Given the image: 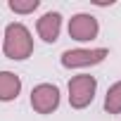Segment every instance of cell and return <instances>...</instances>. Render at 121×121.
<instances>
[{
	"label": "cell",
	"instance_id": "cell-9",
	"mask_svg": "<svg viewBox=\"0 0 121 121\" xmlns=\"http://www.w3.org/2000/svg\"><path fill=\"white\" fill-rule=\"evenodd\" d=\"M36 7H38V0H26V3H22V0H10V10L19 12V14H29Z\"/></svg>",
	"mask_w": 121,
	"mask_h": 121
},
{
	"label": "cell",
	"instance_id": "cell-6",
	"mask_svg": "<svg viewBox=\"0 0 121 121\" xmlns=\"http://www.w3.org/2000/svg\"><path fill=\"white\" fill-rule=\"evenodd\" d=\"M59 29H62V14L59 12H45L36 24V31L45 43H55L59 38Z\"/></svg>",
	"mask_w": 121,
	"mask_h": 121
},
{
	"label": "cell",
	"instance_id": "cell-3",
	"mask_svg": "<svg viewBox=\"0 0 121 121\" xmlns=\"http://www.w3.org/2000/svg\"><path fill=\"white\" fill-rule=\"evenodd\" d=\"M59 104V88L52 83H40L31 90V107L38 114H50Z\"/></svg>",
	"mask_w": 121,
	"mask_h": 121
},
{
	"label": "cell",
	"instance_id": "cell-5",
	"mask_svg": "<svg viewBox=\"0 0 121 121\" xmlns=\"http://www.w3.org/2000/svg\"><path fill=\"white\" fill-rule=\"evenodd\" d=\"M97 31H100V26H97V19L93 14L81 12V14H74L69 19V36L74 40H93L97 36Z\"/></svg>",
	"mask_w": 121,
	"mask_h": 121
},
{
	"label": "cell",
	"instance_id": "cell-7",
	"mask_svg": "<svg viewBox=\"0 0 121 121\" xmlns=\"http://www.w3.org/2000/svg\"><path fill=\"white\" fill-rule=\"evenodd\" d=\"M22 78L12 71H0V102H10L19 95Z\"/></svg>",
	"mask_w": 121,
	"mask_h": 121
},
{
	"label": "cell",
	"instance_id": "cell-4",
	"mask_svg": "<svg viewBox=\"0 0 121 121\" xmlns=\"http://www.w3.org/2000/svg\"><path fill=\"white\" fill-rule=\"evenodd\" d=\"M109 52L104 48H95V50H67L62 55V64L67 69H78V67H90V64H100Z\"/></svg>",
	"mask_w": 121,
	"mask_h": 121
},
{
	"label": "cell",
	"instance_id": "cell-1",
	"mask_svg": "<svg viewBox=\"0 0 121 121\" xmlns=\"http://www.w3.org/2000/svg\"><path fill=\"white\" fill-rule=\"evenodd\" d=\"M3 50L10 59H26L31 57L33 52V38L29 33V29L24 24H10L5 29V43H3Z\"/></svg>",
	"mask_w": 121,
	"mask_h": 121
},
{
	"label": "cell",
	"instance_id": "cell-2",
	"mask_svg": "<svg viewBox=\"0 0 121 121\" xmlns=\"http://www.w3.org/2000/svg\"><path fill=\"white\" fill-rule=\"evenodd\" d=\"M95 88H97V81L95 76L90 74H78L69 81V104L74 109H83L93 102L95 97Z\"/></svg>",
	"mask_w": 121,
	"mask_h": 121
},
{
	"label": "cell",
	"instance_id": "cell-8",
	"mask_svg": "<svg viewBox=\"0 0 121 121\" xmlns=\"http://www.w3.org/2000/svg\"><path fill=\"white\" fill-rule=\"evenodd\" d=\"M104 112H109V114H121V81L114 83V86L107 90V97H104Z\"/></svg>",
	"mask_w": 121,
	"mask_h": 121
}]
</instances>
